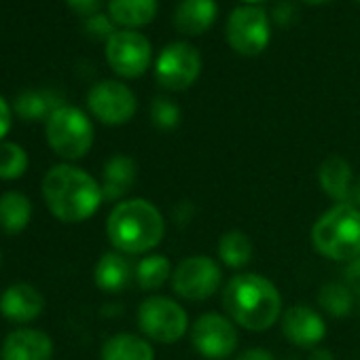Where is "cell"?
<instances>
[{
  "label": "cell",
  "mask_w": 360,
  "mask_h": 360,
  "mask_svg": "<svg viewBox=\"0 0 360 360\" xmlns=\"http://www.w3.org/2000/svg\"><path fill=\"white\" fill-rule=\"evenodd\" d=\"M223 282L221 265L210 257H189L180 261L172 274V286L178 297L187 301H206L210 299Z\"/></svg>",
  "instance_id": "obj_8"
},
{
  "label": "cell",
  "mask_w": 360,
  "mask_h": 360,
  "mask_svg": "<svg viewBox=\"0 0 360 360\" xmlns=\"http://www.w3.org/2000/svg\"><path fill=\"white\" fill-rule=\"evenodd\" d=\"M318 183H320V189L333 202H337V204L352 202L354 174H352V165L341 155H330L320 163Z\"/></svg>",
  "instance_id": "obj_17"
},
{
  "label": "cell",
  "mask_w": 360,
  "mask_h": 360,
  "mask_svg": "<svg viewBox=\"0 0 360 360\" xmlns=\"http://www.w3.org/2000/svg\"><path fill=\"white\" fill-rule=\"evenodd\" d=\"M102 360H155V352L144 337L117 333L102 345Z\"/></svg>",
  "instance_id": "obj_20"
},
{
  "label": "cell",
  "mask_w": 360,
  "mask_h": 360,
  "mask_svg": "<svg viewBox=\"0 0 360 360\" xmlns=\"http://www.w3.org/2000/svg\"><path fill=\"white\" fill-rule=\"evenodd\" d=\"M28 169V153L15 142H0V178L18 180Z\"/></svg>",
  "instance_id": "obj_27"
},
{
  "label": "cell",
  "mask_w": 360,
  "mask_h": 360,
  "mask_svg": "<svg viewBox=\"0 0 360 360\" xmlns=\"http://www.w3.org/2000/svg\"><path fill=\"white\" fill-rule=\"evenodd\" d=\"M165 233V221L148 200H125L112 208L106 221L108 242L123 255H146L157 248Z\"/></svg>",
  "instance_id": "obj_3"
},
{
  "label": "cell",
  "mask_w": 360,
  "mask_h": 360,
  "mask_svg": "<svg viewBox=\"0 0 360 360\" xmlns=\"http://www.w3.org/2000/svg\"><path fill=\"white\" fill-rule=\"evenodd\" d=\"M345 284L354 290V295L360 292V257L354 259L347 265V269H345Z\"/></svg>",
  "instance_id": "obj_31"
},
{
  "label": "cell",
  "mask_w": 360,
  "mask_h": 360,
  "mask_svg": "<svg viewBox=\"0 0 360 360\" xmlns=\"http://www.w3.org/2000/svg\"><path fill=\"white\" fill-rule=\"evenodd\" d=\"M269 18L261 7H238L227 22V41L240 56H259L269 43Z\"/></svg>",
  "instance_id": "obj_10"
},
{
  "label": "cell",
  "mask_w": 360,
  "mask_h": 360,
  "mask_svg": "<svg viewBox=\"0 0 360 360\" xmlns=\"http://www.w3.org/2000/svg\"><path fill=\"white\" fill-rule=\"evenodd\" d=\"M60 106H64V104H60L47 91H22L15 100V112L28 121L49 119V115L53 110H58Z\"/></svg>",
  "instance_id": "obj_26"
},
{
  "label": "cell",
  "mask_w": 360,
  "mask_h": 360,
  "mask_svg": "<svg viewBox=\"0 0 360 360\" xmlns=\"http://www.w3.org/2000/svg\"><path fill=\"white\" fill-rule=\"evenodd\" d=\"M138 326L155 343H176L189 330V316L174 299L155 295L140 303Z\"/></svg>",
  "instance_id": "obj_6"
},
{
  "label": "cell",
  "mask_w": 360,
  "mask_h": 360,
  "mask_svg": "<svg viewBox=\"0 0 360 360\" xmlns=\"http://www.w3.org/2000/svg\"><path fill=\"white\" fill-rule=\"evenodd\" d=\"M150 43L136 30H117L106 41L108 66L125 79H136L150 66Z\"/></svg>",
  "instance_id": "obj_11"
},
{
  "label": "cell",
  "mask_w": 360,
  "mask_h": 360,
  "mask_svg": "<svg viewBox=\"0 0 360 360\" xmlns=\"http://www.w3.org/2000/svg\"><path fill=\"white\" fill-rule=\"evenodd\" d=\"M87 32H89V34H94V37H106V41L115 34V32H112V24H110V20H108V18H104V15H100V13H96V15L87 18Z\"/></svg>",
  "instance_id": "obj_29"
},
{
  "label": "cell",
  "mask_w": 360,
  "mask_h": 360,
  "mask_svg": "<svg viewBox=\"0 0 360 360\" xmlns=\"http://www.w3.org/2000/svg\"><path fill=\"white\" fill-rule=\"evenodd\" d=\"M352 204L360 210V178L354 183V191H352Z\"/></svg>",
  "instance_id": "obj_35"
},
{
  "label": "cell",
  "mask_w": 360,
  "mask_h": 360,
  "mask_svg": "<svg viewBox=\"0 0 360 360\" xmlns=\"http://www.w3.org/2000/svg\"><path fill=\"white\" fill-rule=\"evenodd\" d=\"M68 7L79 13V15H85V18H91L98 13L100 9V0H66Z\"/></svg>",
  "instance_id": "obj_30"
},
{
  "label": "cell",
  "mask_w": 360,
  "mask_h": 360,
  "mask_svg": "<svg viewBox=\"0 0 360 360\" xmlns=\"http://www.w3.org/2000/svg\"><path fill=\"white\" fill-rule=\"evenodd\" d=\"M45 134L53 153L68 161L85 157L94 144V125L89 117L66 104L49 115Z\"/></svg>",
  "instance_id": "obj_5"
},
{
  "label": "cell",
  "mask_w": 360,
  "mask_h": 360,
  "mask_svg": "<svg viewBox=\"0 0 360 360\" xmlns=\"http://www.w3.org/2000/svg\"><path fill=\"white\" fill-rule=\"evenodd\" d=\"M32 219V204L20 191L0 195V229L5 233H22Z\"/></svg>",
  "instance_id": "obj_21"
},
{
  "label": "cell",
  "mask_w": 360,
  "mask_h": 360,
  "mask_svg": "<svg viewBox=\"0 0 360 360\" xmlns=\"http://www.w3.org/2000/svg\"><path fill=\"white\" fill-rule=\"evenodd\" d=\"M309 5H322V3H328V0H305Z\"/></svg>",
  "instance_id": "obj_36"
},
{
  "label": "cell",
  "mask_w": 360,
  "mask_h": 360,
  "mask_svg": "<svg viewBox=\"0 0 360 360\" xmlns=\"http://www.w3.org/2000/svg\"><path fill=\"white\" fill-rule=\"evenodd\" d=\"M0 263H3V257H0Z\"/></svg>",
  "instance_id": "obj_39"
},
{
  "label": "cell",
  "mask_w": 360,
  "mask_h": 360,
  "mask_svg": "<svg viewBox=\"0 0 360 360\" xmlns=\"http://www.w3.org/2000/svg\"><path fill=\"white\" fill-rule=\"evenodd\" d=\"M11 129V108L7 100L0 96V140H3Z\"/></svg>",
  "instance_id": "obj_32"
},
{
  "label": "cell",
  "mask_w": 360,
  "mask_h": 360,
  "mask_svg": "<svg viewBox=\"0 0 360 360\" xmlns=\"http://www.w3.org/2000/svg\"><path fill=\"white\" fill-rule=\"evenodd\" d=\"M217 11L214 0H180L174 13V26L178 32L189 37L204 34L214 24Z\"/></svg>",
  "instance_id": "obj_18"
},
{
  "label": "cell",
  "mask_w": 360,
  "mask_h": 360,
  "mask_svg": "<svg viewBox=\"0 0 360 360\" xmlns=\"http://www.w3.org/2000/svg\"><path fill=\"white\" fill-rule=\"evenodd\" d=\"M217 250H219V259L227 267L240 269L250 263L255 246L244 231H227L225 236H221Z\"/></svg>",
  "instance_id": "obj_24"
},
{
  "label": "cell",
  "mask_w": 360,
  "mask_h": 360,
  "mask_svg": "<svg viewBox=\"0 0 360 360\" xmlns=\"http://www.w3.org/2000/svg\"><path fill=\"white\" fill-rule=\"evenodd\" d=\"M191 341L200 356L208 360H225L238 349L236 322L223 314H204L191 326Z\"/></svg>",
  "instance_id": "obj_9"
},
{
  "label": "cell",
  "mask_w": 360,
  "mask_h": 360,
  "mask_svg": "<svg viewBox=\"0 0 360 360\" xmlns=\"http://www.w3.org/2000/svg\"><path fill=\"white\" fill-rule=\"evenodd\" d=\"M87 106L104 125H123L136 115L138 102L127 85L119 81H100L89 89Z\"/></svg>",
  "instance_id": "obj_12"
},
{
  "label": "cell",
  "mask_w": 360,
  "mask_h": 360,
  "mask_svg": "<svg viewBox=\"0 0 360 360\" xmlns=\"http://www.w3.org/2000/svg\"><path fill=\"white\" fill-rule=\"evenodd\" d=\"M246 3H261V0H246Z\"/></svg>",
  "instance_id": "obj_38"
},
{
  "label": "cell",
  "mask_w": 360,
  "mask_h": 360,
  "mask_svg": "<svg viewBox=\"0 0 360 360\" xmlns=\"http://www.w3.org/2000/svg\"><path fill=\"white\" fill-rule=\"evenodd\" d=\"M131 278H134L131 263L127 261V257L123 252H117V250L104 252L94 269L96 286L102 292H110V295L125 290L127 284L131 282Z\"/></svg>",
  "instance_id": "obj_19"
},
{
  "label": "cell",
  "mask_w": 360,
  "mask_h": 360,
  "mask_svg": "<svg viewBox=\"0 0 360 360\" xmlns=\"http://www.w3.org/2000/svg\"><path fill=\"white\" fill-rule=\"evenodd\" d=\"M45 309L43 295L26 282H18L0 295V314L15 324L37 320Z\"/></svg>",
  "instance_id": "obj_15"
},
{
  "label": "cell",
  "mask_w": 360,
  "mask_h": 360,
  "mask_svg": "<svg viewBox=\"0 0 360 360\" xmlns=\"http://www.w3.org/2000/svg\"><path fill=\"white\" fill-rule=\"evenodd\" d=\"M307 360H335V356H333V352H330V349H324V347H314Z\"/></svg>",
  "instance_id": "obj_34"
},
{
  "label": "cell",
  "mask_w": 360,
  "mask_h": 360,
  "mask_svg": "<svg viewBox=\"0 0 360 360\" xmlns=\"http://www.w3.org/2000/svg\"><path fill=\"white\" fill-rule=\"evenodd\" d=\"M43 198L49 212L62 223H83L104 202L98 180L70 163H58L45 174Z\"/></svg>",
  "instance_id": "obj_1"
},
{
  "label": "cell",
  "mask_w": 360,
  "mask_h": 360,
  "mask_svg": "<svg viewBox=\"0 0 360 360\" xmlns=\"http://www.w3.org/2000/svg\"><path fill=\"white\" fill-rule=\"evenodd\" d=\"M202 72V56L189 43H169L157 58L155 79L167 91L189 89Z\"/></svg>",
  "instance_id": "obj_7"
},
{
  "label": "cell",
  "mask_w": 360,
  "mask_h": 360,
  "mask_svg": "<svg viewBox=\"0 0 360 360\" xmlns=\"http://www.w3.org/2000/svg\"><path fill=\"white\" fill-rule=\"evenodd\" d=\"M51 337L37 328L11 330L3 341V347H0V358L3 360H51Z\"/></svg>",
  "instance_id": "obj_14"
},
{
  "label": "cell",
  "mask_w": 360,
  "mask_h": 360,
  "mask_svg": "<svg viewBox=\"0 0 360 360\" xmlns=\"http://www.w3.org/2000/svg\"><path fill=\"white\" fill-rule=\"evenodd\" d=\"M138 178V163L129 155H112L102 169V195L104 202H117L131 191Z\"/></svg>",
  "instance_id": "obj_16"
},
{
  "label": "cell",
  "mask_w": 360,
  "mask_h": 360,
  "mask_svg": "<svg viewBox=\"0 0 360 360\" xmlns=\"http://www.w3.org/2000/svg\"><path fill=\"white\" fill-rule=\"evenodd\" d=\"M236 360H276V358L265 347H250V349H244Z\"/></svg>",
  "instance_id": "obj_33"
},
{
  "label": "cell",
  "mask_w": 360,
  "mask_h": 360,
  "mask_svg": "<svg viewBox=\"0 0 360 360\" xmlns=\"http://www.w3.org/2000/svg\"><path fill=\"white\" fill-rule=\"evenodd\" d=\"M311 242L322 257L352 263L360 257V210L352 202L335 204L314 223Z\"/></svg>",
  "instance_id": "obj_4"
},
{
  "label": "cell",
  "mask_w": 360,
  "mask_h": 360,
  "mask_svg": "<svg viewBox=\"0 0 360 360\" xmlns=\"http://www.w3.org/2000/svg\"><path fill=\"white\" fill-rule=\"evenodd\" d=\"M150 121L155 127L163 129V131H169V129H176L180 125V108L174 100L169 98H155L153 104H150Z\"/></svg>",
  "instance_id": "obj_28"
},
{
  "label": "cell",
  "mask_w": 360,
  "mask_h": 360,
  "mask_svg": "<svg viewBox=\"0 0 360 360\" xmlns=\"http://www.w3.org/2000/svg\"><path fill=\"white\" fill-rule=\"evenodd\" d=\"M223 305L229 318L246 330H267L282 316L278 286L261 274H238L223 290Z\"/></svg>",
  "instance_id": "obj_2"
},
{
  "label": "cell",
  "mask_w": 360,
  "mask_h": 360,
  "mask_svg": "<svg viewBox=\"0 0 360 360\" xmlns=\"http://www.w3.org/2000/svg\"><path fill=\"white\" fill-rule=\"evenodd\" d=\"M172 263L163 255H146L134 267V280L146 292L159 290L172 278Z\"/></svg>",
  "instance_id": "obj_23"
},
{
  "label": "cell",
  "mask_w": 360,
  "mask_h": 360,
  "mask_svg": "<svg viewBox=\"0 0 360 360\" xmlns=\"http://www.w3.org/2000/svg\"><path fill=\"white\" fill-rule=\"evenodd\" d=\"M108 13L123 28H140L157 15V0H110Z\"/></svg>",
  "instance_id": "obj_22"
},
{
  "label": "cell",
  "mask_w": 360,
  "mask_h": 360,
  "mask_svg": "<svg viewBox=\"0 0 360 360\" xmlns=\"http://www.w3.org/2000/svg\"><path fill=\"white\" fill-rule=\"evenodd\" d=\"M318 305L322 311H326L333 318H343L352 314L356 307V295L347 284L341 282H328L318 292Z\"/></svg>",
  "instance_id": "obj_25"
},
{
  "label": "cell",
  "mask_w": 360,
  "mask_h": 360,
  "mask_svg": "<svg viewBox=\"0 0 360 360\" xmlns=\"http://www.w3.org/2000/svg\"><path fill=\"white\" fill-rule=\"evenodd\" d=\"M356 309H358V314H360V292H356Z\"/></svg>",
  "instance_id": "obj_37"
},
{
  "label": "cell",
  "mask_w": 360,
  "mask_h": 360,
  "mask_svg": "<svg viewBox=\"0 0 360 360\" xmlns=\"http://www.w3.org/2000/svg\"><path fill=\"white\" fill-rule=\"evenodd\" d=\"M282 333L297 347H318L326 335V324L320 311L307 305H292L282 314Z\"/></svg>",
  "instance_id": "obj_13"
}]
</instances>
